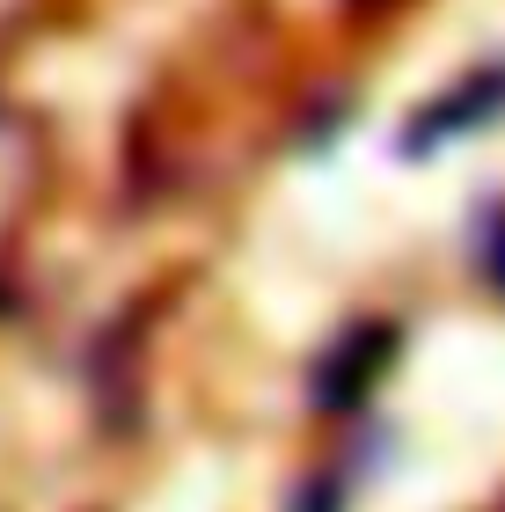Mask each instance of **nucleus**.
Wrapping results in <instances>:
<instances>
[{
  "label": "nucleus",
  "instance_id": "obj_1",
  "mask_svg": "<svg viewBox=\"0 0 505 512\" xmlns=\"http://www.w3.org/2000/svg\"><path fill=\"white\" fill-rule=\"evenodd\" d=\"M498 110H505V66H484V74H469L462 96H440L418 125L403 132V154H432L447 132H476V125H491Z\"/></svg>",
  "mask_w": 505,
  "mask_h": 512
},
{
  "label": "nucleus",
  "instance_id": "obj_3",
  "mask_svg": "<svg viewBox=\"0 0 505 512\" xmlns=\"http://www.w3.org/2000/svg\"><path fill=\"white\" fill-rule=\"evenodd\" d=\"M491 271H498V286H505V220L491 227Z\"/></svg>",
  "mask_w": 505,
  "mask_h": 512
},
{
  "label": "nucleus",
  "instance_id": "obj_2",
  "mask_svg": "<svg viewBox=\"0 0 505 512\" xmlns=\"http://www.w3.org/2000/svg\"><path fill=\"white\" fill-rule=\"evenodd\" d=\"M388 352H396V330H359L344 337L337 352L323 359V374H315V403L323 410H352L366 388H374V374L388 366Z\"/></svg>",
  "mask_w": 505,
  "mask_h": 512
}]
</instances>
